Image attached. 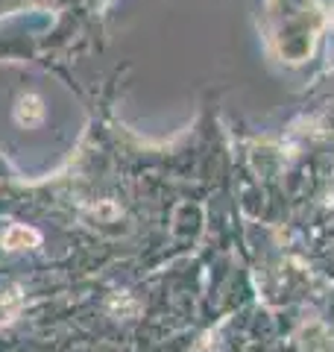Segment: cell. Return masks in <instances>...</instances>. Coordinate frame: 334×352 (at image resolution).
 <instances>
[{
	"label": "cell",
	"mask_w": 334,
	"mask_h": 352,
	"mask_svg": "<svg viewBox=\"0 0 334 352\" xmlns=\"http://www.w3.org/2000/svg\"><path fill=\"white\" fill-rule=\"evenodd\" d=\"M41 235L36 229H27V226H9L3 232V247L6 250H24V247H38Z\"/></svg>",
	"instance_id": "obj_1"
},
{
	"label": "cell",
	"mask_w": 334,
	"mask_h": 352,
	"mask_svg": "<svg viewBox=\"0 0 334 352\" xmlns=\"http://www.w3.org/2000/svg\"><path fill=\"white\" fill-rule=\"evenodd\" d=\"M18 120L21 124H27V126H36L38 120L44 118V106H41V100L38 97H24V100L18 103Z\"/></svg>",
	"instance_id": "obj_2"
}]
</instances>
